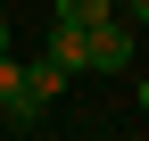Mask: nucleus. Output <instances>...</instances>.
<instances>
[{
	"label": "nucleus",
	"mask_w": 149,
	"mask_h": 141,
	"mask_svg": "<svg viewBox=\"0 0 149 141\" xmlns=\"http://www.w3.org/2000/svg\"><path fill=\"white\" fill-rule=\"evenodd\" d=\"M0 58H8V17H0Z\"/></svg>",
	"instance_id": "nucleus-6"
},
{
	"label": "nucleus",
	"mask_w": 149,
	"mask_h": 141,
	"mask_svg": "<svg viewBox=\"0 0 149 141\" xmlns=\"http://www.w3.org/2000/svg\"><path fill=\"white\" fill-rule=\"evenodd\" d=\"M66 75H74V66H66V58H25V91H33V100H42V108H50V100H58V91H66Z\"/></svg>",
	"instance_id": "nucleus-3"
},
{
	"label": "nucleus",
	"mask_w": 149,
	"mask_h": 141,
	"mask_svg": "<svg viewBox=\"0 0 149 141\" xmlns=\"http://www.w3.org/2000/svg\"><path fill=\"white\" fill-rule=\"evenodd\" d=\"M50 58H66L74 75H91V25H50Z\"/></svg>",
	"instance_id": "nucleus-2"
},
{
	"label": "nucleus",
	"mask_w": 149,
	"mask_h": 141,
	"mask_svg": "<svg viewBox=\"0 0 149 141\" xmlns=\"http://www.w3.org/2000/svg\"><path fill=\"white\" fill-rule=\"evenodd\" d=\"M116 66H133V17H100L91 25V75H116Z\"/></svg>",
	"instance_id": "nucleus-1"
},
{
	"label": "nucleus",
	"mask_w": 149,
	"mask_h": 141,
	"mask_svg": "<svg viewBox=\"0 0 149 141\" xmlns=\"http://www.w3.org/2000/svg\"><path fill=\"white\" fill-rule=\"evenodd\" d=\"M124 17H133V25H149V0H124Z\"/></svg>",
	"instance_id": "nucleus-5"
},
{
	"label": "nucleus",
	"mask_w": 149,
	"mask_h": 141,
	"mask_svg": "<svg viewBox=\"0 0 149 141\" xmlns=\"http://www.w3.org/2000/svg\"><path fill=\"white\" fill-rule=\"evenodd\" d=\"M100 17H116V0H58V25H100Z\"/></svg>",
	"instance_id": "nucleus-4"
},
{
	"label": "nucleus",
	"mask_w": 149,
	"mask_h": 141,
	"mask_svg": "<svg viewBox=\"0 0 149 141\" xmlns=\"http://www.w3.org/2000/svg\"><path fill=\"white\" fill-rule=\"evenodd\" d=\"M141 108H149V75H141Z\"/></svg>",
	"instance_id": "nucleus-7"
}]
</instances>
